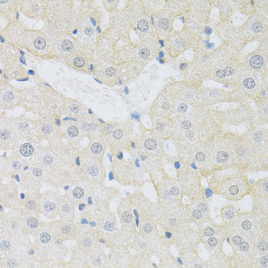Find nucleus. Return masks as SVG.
I'll list each match as a JSON object with an SVG mask.
<instances>
[{"mask_svg":"<svg viewBox=\"0 0 268 268\" xmlns=\"http://www.w3.org/2000/svg\"><path fill=\"white\" fill-rule=\"evenodd\" d=\"M34 246L40 260L44 264H60L68 252L67 248L51 233L47 223H44L36 236Z\"/></svg>","mask_w":268,"mask_h":268,"instance_id":"f257e3e1","label":"nucleus"},{"mask_svg":"<svg viewBox=\"0 0 268 268\" xmlns=\"http://www.w3.org/2000/svg\"><path fill=\"white\" fill-rule=\"evenodd\" d=\"M61 196L58 192L48 191L40 195V213L45 217L54 219L59 215Z\"/></svg>","mask_w":268,"mask_h":268,"instance_id":"f03ea898","label":"nucleus"},{"mask_svg":"<svg viewBox=\"0 0 268 268\" xmlns=\"http://www.w3.org/2000/svg\"><path fill=\"white\" fill-rule=\"evenodd\" d=\"M47 224L51 233L60 241L76 238L77 231L74 222H68L61 219Z\"/></svg>","mask_w":268,"mask_h":268,"instance_id":"7ed1b4c3","label":"nucleus"},{"mask_svg":"<svg viewBox=\"0 0 268 268\" xmlns=\"http://www.w3.org/2000/svg\"><path fill=\"white\" fill-rule=\"evenodd\" d=\"M1 229L15 236H26L28 234L25 220L19 213L17 215H5V217L1 215Z\"/></svg>","mask_w":268,"mask_h":268,"instance_id":"20e7f679","label":"nucleus"},{"mask_svg":"<svg viewBox=\"0 0 268 268\" xmlns=\"http://www.w3.org/2000/svg\"><path fill=\"white\" fill-rule=\"evenodd\" d=\"M0 201L1 204L4 205L5 207L16 210L20 200L18 193V187L14 182L2 185Z\"/></svg>","mask_w":268,"mask_h":268,"instance_id":"39448f33","label":"nucleus"},{"mask_svg":"<svg viewBox=\"0 0 268 268\" xmlns=\"http://www.w3.org/2000/svg\"><path fill=\"white\" fill-rule=\"evenodd\" d=\"M17 212L22 215H38L40 213V195L39 193L27 194L22 201H19Z\"/></svg>","mask_w":268,"mask_h":268,"instance_id":"423d86ee","label":"nucleus"},{"mask_svg":"<svg viewBox=\"0 0 268 268\" xmlns=\"http://www.w3.org/2000/svg\"><path fill=\"white\" fill-rule=\"evenodd\" d=\"M35 130L38 136L45 139L54 140L60 136V131L51 121L40 119L35 123Z\"/></svg>","mask_w":268,"mask_h":268,"instance_id":"0eeeda50","label":"nucleus"},{"mask_svg":"<svg viewBox=\"0 0 268 268\" xmlns=\"http://www.w3.org/2000/svg\"><path fill=\"white\" fill-rule=\"evenodd\" d=\"M59 215L61 219L68 222L75 221V204L67 195H61L59 204Z\"/></svg>","mask_w":268,"mask_h":268,"instance_id":"6e6552de","label":"nucleus"},{"mask_svg":"<svg viewBox=\"0 0 268 268\" xmlns=\"http://www.w3.org/2000/svg\"><path fill=\"white\" fill-rule=\"evenodd\" d=\"M20 214V213H19ZM22 215V214H21ZM25 220V228L28 234L37 236L41 231L44 223L40 221L38 215H22Z\"/></svg>","mask_w":268,"mask_h":268,"instance_id":"1a4fd4ad","label":"nucleus"},{"mask_svg":"<svg viewBox=\"0 0 268 268\" xmlns=\"http://www.w3.org/2000/svg\"><path fill=\"white\" fill-rule=\"evenodd\" d=\"M34 175L32 176L30 175V176L23 175L22 180V187L25 192H26L27 194H35L39 193V188H40V183L38 179L34 178Z\"/></svg>","mask_w":268,"mask_h":268,"instance_id":"9d476101","label":"nucleus"},{"mask_svg":"<svg viewBox=\"0 0 268 268\" xmlns=\"http://www.w3.org/2000/svg\"><path fill=\"white\" fill-rule=\"evenodd\" d=\"M18 96L15 94V91L11 90H6L3 91L2 90L1 92V104L2 107L7 108V107H13L16 105Z\"/></svg>","mask_w":268,"mask_h":268,"instance_id":"9b49d317","label":"nucleus"},{"mask_svg":"<svg viewBox=\"0 0 268 268\" xmlns=\"http://www.w3.org/2000/svg\"><path fill=\"white\" fill-rule=\"evenodd\" d=\"M20 152L25 157H29L32 156L34 153V148L32 145L29 143L22 144L20 147Z\"/></svg>","mask_w":268,"mask_h":268,"instance_id":"f8f14e48","label":"nucleus"},{"mask_svg":"<svg viewBox=\"0 0 268 268\" xmlns=\"http://www.w3.org/2000/svg\"><path fill=\"white\" fill-rule=\"evenodd\" d=\"M264 64V59L259 55L253 56L250 60V65L253 68H260Z\"/></svg>","mask_w":268,"mask_h":268,"instance_id":"ddd939ff","label":"nucleus"},{"mask_svg":"<svg viewBox=\"0 0 268 268\" xmlns=\"http://www.w3.org/2000/svg\"><path fill=\"white\" fill-rule=\"evenodd\" d=\"M34 45L38 50H43L46 47V41L43 38L38 37L34 40Z\"/></svg>","mask_w":268,"mask_h":268,"instance_id":"4468645a","label":"nucleus"},{"mask_svg":"<svg viewBox=\"0 0 268 268\" xmlns=\"http://www.w3.org/2000/svg\"><path fill=\"white\" fill-rule=\"evenodd\" d=\"M10 159V165H11V167L13 169H16V170H19L22 167V163L21 161V158L20 157H16V159H12V158H9Z\"/></svg>","mask_w":268,"mask_h":268,"instance_id":"2eb2a0df","label":"nucleus"},{"mask_svg":"<svg viewBox=\"0 0 268 268\" xmlns=\"http://www.w3.org/2000/svg\"><path fill=\"white\" fill-rule=\"evenodd\" d=\"M67 133L69 137L70 138H75L79 136V129L76 126H70L68 127Z\"/></svg>","mask_w":268,"mask_h":268,"instance_id":"dca6fc26","label":"nucleus"},{"mask_svg":"<svg viewBox=\"0 0 268 268\" xmlns=\"http://www.w3.org/2000/svg\"><path fill=\"white\" fill-rule=\"evenodd\" d=\"M121 219H122V221L123 222H125L126 224H129L133 220L132 215H131V213L129 211H123L121 214Z\"/></svg>","mask_w":268,"mask_h":268,"instance_id":"f3484780","label":"nucleus"},{"mask_svg":"<svg viewBox=\"0 0 268 268\" xmlns=\"http://www.w3.org/2000/svg\"><path fill=\"white\" fill-rule=\"evenodd\" d=\"M137 27L141 32H146L149 29V23L146 20H140L137 24Z\"/></svg>","mask_w":268,"mask_h":268,"instance_id":"a211bd4d","label":"nucleus"},{"mask_svg":"<svg viewBox=\"0 0 268 268\" xmlns=\"http://www.w3.org/2000/svg\"><path fill=\"white\" fill-rule=\"evenodd\" d=\"M145 147L148 150H153L156 147V142L152 139H149L145 142Z\"/></svg>","mask_w":268,"mask_h":268,"instance_id":"6ab92c4d","label":"nucleus"},{"mask_svg":"<svg viewBox=\"0 0 268 268\" xmlns=\"http://www.w3.org/2000/svg\"><path fill=\"white\" fill-rule=\"evenodd\" d=\"M228 159V155L225 152H219L217 154V159L220 163H225Z\"/></svg>","mask_w":268,"mask_h":268,"instance_id":"aec40b11","label":"nucleus"},{"mask_svg":"<svg viewBox=\"0 0 268 268\" xmlns=\"http://www.w3.org/2000/svg\"><path fill=\"white\" fill-rule=\"evenodd\" d=\"M87 173L91 176H97L99 173V170L96 166H90L87 168Z\"/></svg>","mask_w":268,"mask_h":268,"instance_id":"412c9836","label":"nucleus"},{"mask_svg":"<svg viewBox=\"0 0 268 268\" xmlns=\"http://www.w3.org/2000/svg\"><path fill=\"white\" fill-rule=\"evenodd\" d=\"M61 48L65 51H69L72 50L73 48V44L69 40H65L61 43Z\"/></svg>","mask_w":268,"mask_h":268,"instance_id":"4be33fe9","label":"nucleus"},{"mask_svg":"<svg viewBox=\"0 0 268 268\" xmlns=\"http://www.w3.org/2000/svg\"><path fill=\"white\" fill-rule=\"evenodd\" d=\"M102 151V146L98 143H95L91 146V152L94 154H99Z\"/></svg>","mask_w":268,"mask_h":268,"instance_id":"5701e85b","label":"nucleus"},{"mask_svg":"<svg viewBox=\"0 0 268 268\" xmlns=\"http://www.w3.org/2000/svg\"><path fill=\"white\" fill-rule=\"evenodd\" d=\"M244 85L248 89H251L255 86V82L252 78H247L244 81Z\"/></svg>","mask_w":268,"mask_h":268,"instance_id":"b1692460","label":"nucleus"},{"mask_svg":"<svg viewBox=\"0 0 268 268\" xmlns=\"http://www.w3.org/2000/svg\"><path fill=\"white\" fill-rule=\"evenodd\" d=\"M169 25V23H168V21L167 19L166 18H162L159 21V26L162 29H167Z\"/></svg>","mask_w":268,"mask_h":268,"instance_id":"393cba45","label":"nucleus"},{"mask_svg":"<svg viewBox=\"0 0 268 268\" xmlns=\"http://www.w3.org/2000/svg\"><path fill=\"white\" fill-rule=\"evenodd\" d=\"M74 65L77 67H84V65H85V61H84L82 58L78 57V58H77L74 59Z\"/></svg>","mask_w":268,"mask_h":268,"instance_id":"a878e982","label":"nucleus"},{"mask_svg":"<svg viewBox=\"0 0 268 268\" xmlns=\"http://www.w3.org/2000/svg\"><path fill=\"white\" fill-rule=\"evenodd\" d=\"M69 110L70 111V113H73V114H78L79 111H80L79 105L77 104V103H71V104L69 106Z\"/></svg>","mask_w":268,"mask_h":268,"instance_id":"bb28decb","label":"nucleus"},{"mask_svg":"<svg viewBox=\"0 0 268 268\" xmlns=\"http://www.w3.org/2000/svg\"><path fill=\"white\" fill-rule=\"evenodd\" d=\"M139 56L143 59H147L150 55V52L148 49H142L139 51Z\"/></svg>","mask_w":268,"mask_h":268,"instance_id":"cd10ccee","label":"nucleus"},{"mask_svg":"<svg viewBox=\"0 0 268 268\" xmlns=\"http://www.w3.org/2000/svg\"><path fill=\"white\" fill-rule=\"evenodd\" d=\"M252 30L254 32H257V33L260 32L263 30V25L260 23H255L252 26Z\"/></svg>","mask_w":268,"mask_h":268,"instance_id":"c85d7f7f","label":"nucleus"},{"mask_svg":"<svg viewBox=\"0 0 268 268\" xmlns=\"http://www.w3.org/2000/svg\"><path fill=\"white\" fill-rule=\"evenodd\" d=\"M103 228H104L105 230H107V231H112L114 230L115 226H114V224L112 222L107 221V222H106V223L104 224Z\"/></svg>","mask_w":268,"mask_h":268,"instance_id":"c756f323","label":"nucleus"},{"mask_svg":"<svg viewBox=\"0 0 268 268\" xmlns=\"http://www.w3.org/2000/svg\"><path fill=\"white\" fill-rule=\"evenodd\" d=\"M258 248L262 251H266L267 250V243L265 241H262L258 244Z\"/></svg>","mask_w":268,"mask_h":268,"instance_id":"7c9ffc66","label":"nucleus"},{"mask_svg":"<svg viewBox=\"0 0 268 268\" xmlns=\"http://www.w3.org/2000/svg\"><path fill=\"white\" fill-rule=\"evenodd\" d=\"M143 231L144 232L149 234V233H151L152 231V225L150 224V223H146L144 224L143 226Z\"/></svg>","mask_w":268,"mask_h":268,"instance_id":"2f4dec72","label":"nucleus"},{"mask_svg":"<svg viewBox=\"0 0 268 268\" xmlns=\"http://www.w3.org/2000/svg\"><path fill=\"white\" fill-rule=\"evenodd\" d=\"M238 192H239V189L236 185H232L229 188V193L231 195H236L238 193Z\"/></svg>","mask_w":268,"mask_h":268,"instance_id":"473e14b6","label":"nucleus"},{"mask_svg":"<svg viewBox=\"0 0 268 268\" xmlns=\"http://www.w3.org/2000/svg\"><path fill=\"white\" fill-rule=\"evenodd\" d=\"M179 188H178L177 187L173 186V187L171 188V189H170V194H171L172 195L176 196V195H179Z\"/></svg>","mask_w":268,"mask_h":268,"instance_id":"72a5a7b5","label":"nucleus"},{"mask_svg":"<svg viewBox=\"0 0 268 268\" xmlns=\"http://www.w3.org/2000/svg\"><path fill=\"white\" fill-rule=\"evenodd\" d=\"M242 228H243L244 230L248 231V230L251 229V222L248 221H244V222L242 223Z\"/></svg>","mask_w":268,"mask_h":268,"instance_id":"f704fd0d","label":"nucleus"},{"mask_svg":"<svg viewBox=\"0 0 268 268\" xmlns=\"http://www.w3.org/2000/svg\"><path fill=\"white\" fill-rule=\"evenodd\" d=\"M114 136L116 139H120L123 136V132L120 130H116L114 133Z\"/></svg>","mask_w":268,"mask_h":268,"instance_id":"c9c22d12","label":"nucleus"},{"mask_svg":"<svg viewBox=\"0 0 268 268\" xmlns=\"http://www.w3.org/2000/svg\"><path fill=\"white\" fill-rule=\"evenodd\" d=\"M224 73H225V75L227 76H231L234 74V70L233 68L231 67H227L225 68L224 70Z\"/></svg>","mask_w":268,"mask_h":268,"instance_id":"e433bc0d","label":"nucleus"},{"mask_svg":"<svg viewBox=\"0 0 268 268\" xmlns=\"http://www.w3.org/2000/svg\"><path fill=\"white\" fill-rule=\"evenodd\" d=\"M106 73H107V74L108 76L112 77V76H114V75L116 74V70H115L114 68H113V67H110V68H108V69L107 70Z\"/></svg>","mask_w":268,"mask_h":268,"instance_id":"4c0bfd02","label":"nucleus"},{"mask_svg":"<svg viewBox=\"0 0 268 268\" xmlns=\"http://www.w3.org/2000/svg\"><path fill=\"white\" fill-rule=\"evenodd\" d=\"M248 248H249V246H248V243H246V242H242L240 244V248L241 251H248Z\"/></svg>","mask_w":268,"mask_h":268,"instance_id":"58836bf2","label":"nucleus"},{"mask_svg":"<svg viewBox=\"0 0 268 268\" xmlns=\"http://www.w3.org/2000/svg\"><path fill=\"white\" fill-rule=\"evenodd\" d=\"M182 128H184L185 130H188L191 126V123L188 120L183 121L182 123Z\"/></svg>","mask_w":268,"mask_h":268,"instance_id":"ea45409f","label":"nucleus"},{"mask_svg":"<svg viewBox=\"0 0 268 268\" xmlns=\"http://www.w3.org/2000/svg\"><path fill=\"white\" fill-rule=\"evenodd\" d=\"M204 154L202 153V152H199L197 155H196V159L199 162H201V161H204Z\"/></svg>","mask_w":268,"mask_h":268,"instance_id":"a19ab883","label":"nucleus"},{"mask_svg":"<svg viewBox=\"0 0 268 268\" xmlns=\"http://www.w3.org/2000/svg\"><path fill=\"white\" fill-rule=\"evenodd\" d=\"M216 75L217 77H219V78H223L225 77V73H224V70H218V71L216 72Z\"/></svg>","mask_w":268,"mask_h":268,"instance_id":"79ce46f5","label":"nucleus"},{"mask_svg":"<svg viewBox=\"0 0 268 268\" xmlns=\"http://www.w3.org/2000/svg\"><path fill=\"white\" fill-rule=\"evenodd\" d=\"M193 217L196 219H200L201 218V211H198V210H195L193 211Z\"/></svg>","mask_w":268,"mask_h":268,"instance_id":"37998d69","label":"nucleus"},{"mask_svg":"<svg viewBox=\"0 0 268 268\" xmlns=\"http://www.w3.org/2000/svg\"><path fill=\"white\" fill-rule=\"evenodd\" d=\"M204 234L205 235L207 236H211V235L214 234V230L212 228H208L204 230Z\"/></svg>","mask_w":268,"mask_h":268,"instance_id":"c03bdc74","label":"nucleus"},{"mask_svg":"<svg viewBox=\"0 0 268 268\" xmlns=\"http://www.w3.org/2000/svg\"><path fill=\"white\" fill-rule=\"evenodd\" d=\"M267 263H268V257L267 256H264L262 259H261V264L263 266H264L265 267H267Z\"/></svg>","mask_w":268,"mask_h":268,"instance_id":"a18cd8bd","label":"nucleus"},{"mask_svg":"<svg viewBox=\"0 0 268 268\" xmlns=\"http://www.w3.org/2000/svg\"><path fill=\"white\" fill-rule=\"evenodd\" d=\"M208 244L211 245V246H215L217 244V240L216 238L215 237H211L209 240H208Z\"/></svg>","mask_w":268,"mask_h":268,"instance_id":"49530a36","label":"nucleus"},{"mask_svg":"<svg viewBox=\"0 0 268 268\" xmlns=\"http://www.w3.org/2000/svg\"><path fill=\"white\" fill-rule=\"evenodd\" d=\"M113 130H114V128H113V126H110V125H107V126L104 127V130H105L107 133H112V132H113Z\"/></svg>","mask_w":268,"mask_h":268,"instance_id":"de8ad7c7","label":"nucleus"},{"mask_svg":"<svg viewBox=\"0 0 268 268\" xmlns=\"http://www.w3.org/2000/svg\"><path fill=\"white\" fill-rule=\"evenodd\" d=\"M187 110V106L185 104H181L179 107V111L180 113H185Z\"/></svg>","mask_w":268,"mask_h":268,"instance_id":"09e8293b","label":"nucleus"},{"mask_svg":"<svg viewBox=\"0 0 268 268\" xmlns=\"http://www.w3.org/2000/svg\"><path fill=\"white\" fill-rule=\"evenodd\" d=\"M233 242L235 244H240L241 243V238L239 236H235L233 238Z\"/></svg>","mask_w":268,"mask_h":268,"instance_id":"8fccbe9b","label":"nucleus"},{"mask_svg":"<svg viewBox=\"0 0 268 268\" xmlns=\"http://www.w3.org/2000/svg\"><path fill=\"white\" fill-rule=\"evenodd\" d=\"M85 33L87 34V35H91L92 34L94 33V29L90 27H87L85 29Z\"/></svg>","mask_w":268,"mask_h":268,"instance_id":"3c124183","label":"nucleus"},{"mask_svg":"<svg viewBox=\"0 0 268 268\" xmlns=\"http://www.w3.org/2000/svg\"><path fill=\"white\" fill-rule=\"evenodd\" d=\"M156 128H157L158 130L163 131V130L165 129V125H164L163 123H159L157 124V126H156Z\"/></svg>","mask_w":268,"mask_h":268,"instance_id":"603ef678","label":"nucleus"},{"mask_svg":"<svg viewBox=\"0 0 268 268\" xmlns=\"http://www.w3.org/2000/svg\"><path fill=\"white\" fill-rule=\"evenodd\" d=\"M206 208H207V207H206V205H205L204 204H203V203H202V204H199V208L200 210H201L202 211H206Z\"/></svg>","mask_w":268,"mask_h":268,"instance_id":"864d4df0","label":"nucleus"},{"mask_svg":"<svg viewBox=\"0 0 268 268\" xmlns=\"http://www.w3.org/2000/svg\"><path fill=\"white\" fill-rule=\"evenodd\" d=\"M226 216L228 218H232L234 217V212L233 211H228L226 213Z\"/></svg>","mask_w":268,"mask_h":268,"instance_id":"5fc2aeb1","label":"nucleus"},{"mask_svg":"<svg viewBox=\"0 0 268 268\" xmlns=\"http://www.w3.org/2000/svg\"><path fill=\"white\" fill-rule=\"evenodd\" d=\"M254 138H255L256 141H260V140L262 139V136H261L260 134H256L255 136H254Z\"/></svg>","mask_w":268,"mask_h":268,"instance_id":"6e6d98bb","label":"nucleus"},{"mask_svg":"<svg viewBox=\"0 0 268 268\" xmlns=\"http://www.w3.org/2000/svg\"><path fill=\"white\" fill-rule=\"evenodd\" d=\"M186 135H187L188 137H192V136H193V133H192V132H191V131L187 132V133H186Z\"/></svg>","mask_w":268,"mask_h":268,"instance_id":"4d7b16f0","label":"nucleus"},{"mask_svg":"<svg viewBox=\"0 0 268 268\" xmlns=\"http://www.w3.org/2000/svg\"><path fill=\"white\" fill-rule=\"evenodd\" d=\"M264 188H265V190L267 191V182H265V184H264Z\"/></svg>","mask_w":268,"mask_h":268,"instance_id":"13d9d810","label":"nucleus"},{"mask_svg":"<svg viewBox=\"0 0 268 268\" xmlns=\"http://www.w3.org/2000/svg\"><path fill=\"white\" fill-rule=\"evenodd\" d=\"M185 66H186V64H184V65H181V68L182 69V68H184V67H185Z\"/></svg>","mask_w":268,"mask_h":268,"instance_id":"bf43d9fd","label":"nucleus"},{"mask_svg":"<svg viewBox=\"0 0 268 268\" xmlns=\"http://www.w3.org/2000/svg\"><path fill=\"white\" fill-rule=\"evenodd\" d=\"M175 166H176V168L179 167V163H175Z\"/></svg>","mask_w":268,"mask_h":268,"instance_id":"052dcab7","label":"nucleus"}]
</instances>
